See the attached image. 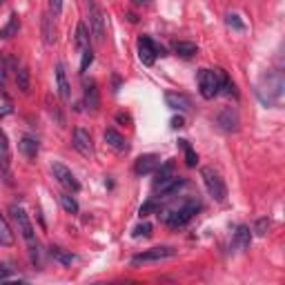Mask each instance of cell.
I'll list each match as a JSON object with an SVG mask.
<instances>
[{"instance_id": "cell-15", "label": "cell", "mask_w": 285, "mask_h": 285, "mask_svg": "<svg viewBox=\"0 0 285 285\" xmlns=\"http://www.w3.org/2000/svg\"><path fill=\"white\" fill-rule=\"evenodd\" d=\"M11 65L16 67V85H18V89H20L22 94H29V89H31V74H29V67L22 65L20 60H16V58L11 60Z\"/></svg>"}, {"instance_id": "cell-40", "label": "cell", "mask_w": 285, "mask_h": 285, "mask_svg": "<svg viewBox=\"0 0 285 285\" xmlns=\"http://www.w3.org/2000/svg\"><path fill=\"white\" fill-rule=\"evenodd\" d=\"M11 270H7L4 265H0V281H7V279H11Z\"/></svg>"}, {"instance_id": "cell-32", "label": "cell", "mask_w": 285, "mask_h": 285, "mask_svg": "<svg viewBox=\"0 0 285 285\" xmlns=\"http://www.w3.org/2000/svg\"><path fill=\"white\" fill-rule=\"evenodd\" d=\"M51 256L56 258L58 263H62V265H71V263L76 261L74 254H67V252H62V249H58V247H51Z\"/></svg>"}, {"instance_id": "cell-22", "label": "cell", "mask_w": 285, "mask_h": 285, "mask_svg": "<svg viewBox=\"0 0 285 285\" xmlns=\"http://www.w3.org/2000/svg\"><path fill=\"white\" fill-rule=\"evenodd\" d=\"M18 29H20V16H18L16 11L9 16V20H7V25L0 29V38L2 40H9V38H13V36H18Z\"/></svg>"}, {"instance_id": "cell-9", "label": "cell", "mask_w": 285, "mask_h": 285, "mask_svg": "<svg viewBox=\"0 0 285 285\" xmlns=\"http://www.w3.org/2000/svg\"><path fill=\"white\" fill-rule=\"evenodd\" d=\"M51 172H53V178H58V183H60L62 187H67V190H71L76 194V191H80V183L78 178L74 176V172H71L67 165L62 163H53L51 165Z\"/></svg>"}, {"instance_id": "cell-30", "label": "cell", "mask_w": 285, "mask_h": 285, "mask_svg": "<svg viewBox=\"0 0 285 285\" xmlns=\"http://www.w3.org/2000/svg\"><path fill=\"white\" fill-rule=\"evenodd\" d=\"M47 111H49V116H51V118H56V123L60 125H65V116H62V111H60V107H58V102L53 100L51 102V96H47Z\"/></svg>"}, {"instance_id": "cell-24", "label": "cell", "mask_w": 285, "mask_h": 285, "mask_svg": "<svg viewBox=\"0 0 285 285\" xmlns=\"http://www.w3.org/2000/svg\"><path fill=\"white\" fill-rule=\"evenodd\" d=\"M92 34H89L87 25L85 22H78V27H76V47L80 49V51H85V49L92 47Z\"/></svg>"}, {"instance_id": "cell-16", "label": "cell", "mask_w": 285, "mask_h": 285, "mask_svg": "<svg viewBox=\"0 0 285 285\" xmlns=\"http://www.w3.org/2000/svg\"><path fill=\"white\" fill-rule=\"evenodd\" d=\"M56 85H58V94L65 102L71 100V87H69V80H67V71H65V65L58 62L56 65Z\"/></svg>"}, {"instance_id": "cell-23", "label": "cell", "mask_w": 285, "mask_h": 285, "mask_svg": "<svg viewBox=\"0 0 285 285\" xmlns=\"http://www.w3.org/2000/svg\"><path fill=\"white\" fill-rule=\"evenodd\" d=\"M249 243H252V230L247 225H238L234 232V245L238 249H247Z\"/></svg>"}, {"instance_id": "cell-13", "label": "cell", "mask_w": 285, "mask_h": 285, "mask_svg": "<svg viewBox=\"0 0 285 285\" xmlns=\"http://www.w3.org/2000/svg\"><path fill=\"white\" fill-rule=\"evenodd\" d=\"M160 160L156 154H142L136 158V163H134V174L136 176H147V174H154L156 169H158Z\"/></svg>"}, {"instance_id": "cell-11", "label": "cell", "mask_w": 285, "mask_h": 285, "mask_svg": "<svg viewBox=\"0 0 285 285\" xmlns=\"http://www.w3.org/2000/svg\"><path fill=\"white\" fill-rule=\"evenodd\" d=\"M71 145L78 154L83 156H92L94 154V145H92V136H89L87 129L83 127H76L74 129V136H71Z\"/></svg>"}, {"instance_id": "cell-44", "label": "cell", "mask_w": 285, "mask_h": 285, "mask_svg": "<svg viewBox=\"0 0 285 285\" xmlns=\"http://www.w3.org/2000/svg\"><path fill=\"white\" fill-rule=\"evenodd\" d=\"M2 2H4V0H0V4H2Z\"/></svg>"}, {"instance_id": "cell-26", "label": "cell", "mask_w": 285, "mask_h": 285, "mask_svg": "<svg viewBox=\"0 0 285 285\" xmlns=\"http://www.w3.org/2000/svg\"><path fill=\"white\" fill-rule=\"evenodd\" d=\"M0 245H4V247L13 245V232H11V227H9V223L4 221L2 214H0Z\"/></svg>"}, {"instance_id": "cell-2", "label": "cell", "mask_w": 285, "mask_h": 285, "mask_svg": "<svg viewBox=\"0 0 285 285\" xmlns=\"http://www.w3.org/2000/svg\"><path fill=\"white\" fill-rule=\"evenodd\" d=\"M9 212L13 214V218H16V223H18V232H20V236L25 238V243H27L31 263L38 265V240H36V230H34V225H31L29 214H27L22 207H18V205H11Z\"/></svg>"}, {"instance_id": "cell-33", "label": "cell", "mask_w": 285, "mask_h": 285, "mask_svg": "<svg viewBox=\"0 0 285 285\" xmlns=\"http://www.w3.org/2000/svg\"><path fill=\"white\" fill-rule=\"evenodd\" d=\"M7 74H9L7 58H4V53L0 51V89H4V87H7Z\"/></svg>"}, {"instance_id": "cell-37", "label": "cell", "mask_w": 285, "mask_h": 285, "mask_svg": "<svg viewBox=\"0 0 285 285\" xmlns=\"http://www.w3.org/2000/svg\"><path fill=\"white\" fill-rule=\"evenodd\" d=\"M151 212H158V203H156V200H147V203L138 209L141 216H147V214H151Z\"/></svg>"}, {"instance_id": "cell-39", "label": "cell", "mask_w": 285, "mask_h": 285, "mask_svg": "<svg viewBox=\"0 0 285 285\" xmlns=\"http://www.w3.org/2000/svg\"><path fill=\"white\" fill-rule=\"evenodd\" d=\"M49 11L53 16H60L62 13V0H49Z\"/></svg>"}, {"instance_id": "cell-34", "label": "cell", "mask_w": 285, "mask_h": 285, "mask_svg": "<svg viewBox=\"0 0 285 285\" xmlns=\"http://www.w3.org/2000/svg\"><path fill=\"white\" fill-rule=\"evenodd\" d=\"M225 22H227V27H232V29H236V31H243V29H245V22L240 20L236 13H227V16H225Z\"/></svg>"}, {"instance_id": "cell-10", "label": "cell", "mask_w": 285, "mask_h": 285, "mask_svg": "<svg viewBox=\"0 0 285 285\" xmlns=\"http://www.w3.org/2000/svg\"><path fill=\"white\" fill-rule=\"evenodd\" d=\"M216 123L223 132H238V125H240V116L234 107H223L216 116Z\"/></svg>"}, {"instance_id": "cell-41", "label": "cell", "mask_w": 285, "mask_h": 285, "mask_svg": "<svg viewBox=\"0 0 285 285\" xmlns=\"http://www.w3.org/2000/svg\"><path fill=\"white\" fill-rule=\"evenodd\" d=\"M116 120H118V123H132L129 114H123V111H118V114H116Z\"/></svg>"}, {"instance_id": "cell-4", "label": "cell", "mask_w": 285, "mask_h": 285, "mask_svg": "<svg viewBox=\"0 0 285 285\" xmlns=\"http://www.w3.org/2000/svg\"><path fill=\"white\" fill-rule=\"evenodd\" d=\"M200 178H203V183H205V187H207L209 196H212L216 203H225L227 187H225V181L221 178V174H218L214 167H203V169H200Z\"/></svg>"}, {"instance_id": "cell-7", "label": "cell", "mask_w": 285, "mask_h": 285, "mask_svg": "<svg viewBox=\"0 0 285 285\" xmlns=\"http://www.w3.org/2000/svg\"><path fill=\"white\" fill-rule=\"evenodd\" d=\"M178 249L169 247V245H163V247H151V249H145V252L136 254L132 256V263L134 265H141V263H151V261H163V258H172L176 256Z\"/></svg>"}, {"instance_id": "cell-17", "label": "cell", "mask_w": 285, "mask_h": 285, "mask_svg": "<svg viewBox=\"0 0 285 285\" xmlns=\"http://www.w3.org/2000/svg\"><path fill=\"white\" fill-rule=\"evenodd\" d=\"M185 178L183 176H176V174H174L172 178H167V181H163L160 183V185H156L154 190L158 191L160 196H172V194H176L178 190H181V187H185Z\"/></svg>"}, {"instance_id": "cell-20", "label": "cell", "mask_w": 285, "mask_h": 285, "mask_svg": "<svg viewBox=\"0 0 285 285\" xmlns=\"http://www.w3.org/2000/svg\"><path fill=\"white\" fill-rule=\"evenodd\" d=\"M165 102H167V107L178 109V111H187V109H190V98H187L185 94L167 92V94H165Z\"/></svg>"}, {"instance_id": "cell-35", "label": "cell", "mask_w": 285, "mask_h": 285, "mask_svg": "<svg viewBox=\"0 0 285 285\" xmlns=\"http://www.w3.org/2000/svg\"><path fill=\"white\" fill-rule=\"evenodd\" d=\"M132 236L134 238H141V236H151V225L149 223H141V225H136L134 227V232H132Z\"/></svg>"}, {"instance_id": "cell-12", "label": "cell", "mask_w": 285, "mask_h": 285, "mask_svg": "<svg viewBox=\"0 0 285 285\" xmlns=\"http://www.w3.org/2000/svg\"><path fill=\"white\" fill-rule=\"evenodd\" d=\"M85 85V92H83V98H85V107H87L92 114H96L98 107H100V96H98V85L94 78H85L83 80Z\"/></svg>"}, {"instance_id": "cell-21", "label": "cell", "mask_w": 285, "mask_h": 285, "mask_svg": "<svg viewBox=\"0 0 285 285\" xmlns=\"http://www.w3.org/2000/svg\"><path fill=\"white\" fill-rule=\"evenodd\" d=\"M105 141H107V145L114 147L116 151H127L129 149L125 136H123V134H118L116 129H107V132H105Z\"/></svg>"}, {"instance_id": "cell-29", "label": "cell", "mask_w": 285, "mask_h": 285, "mask_svg": "<svg viewBox=\"0 0 285 285\" xmlns=\"http://www.w3.org/2000/svg\"><path fill=\"white\" fill-rule=\"evenodd\" d=\"M174 176V163L169 160V163H165L163 167L158 165V169H156V181H154V187L156 185H160L163 181H167V178H172Z\"/></svg>"}, {"instance_id": "cell-3", "label": "cell", "mask_w": 285, "mask_h": 285, "mask_svg": "<svg viewBox=\"0 0 285 285\" xmlns=\"http://www.w3.org/2000/svg\"><path fill=\"white\" fill-rule=\"evenodd\" d=\"M200 209V203L198 200H187L183 207H174V209H167V212L160 214L158 216L163 218L165 223H167L169 227H183L185 223H190L191 218H194V214Z\"/></svg>"}, {"instance_id": "cell-43", "label": "cell", "mask_w": 285, "mask_h": 285, "mask_svg": "<svg viewBox=\"0 0 285 285\" xmlns=\"http://www.w3.org/2000/svg\"><path fill=\"white\" fill-rule=\"evenodd\" d=\"M132 4H134V7H147L149 0H132Z\"/></svg>"}, {"instance_id": "cell-19", "label": "cell", "mask_w": 285, "mask_h": 285, "mask_svg": "<svg viewBox=\"0 0 285 285\" xmlns=\"http://www.w3.org/2000/svg\"><path fill=\"white\" fill-rule=\"evenodd\" d=\"M40 29H43L45 45H49V47H51V45L56 43V25H53L51 13H45V16H43V20H40Z\"/></svg>"}, {"instance_id": "cell-38", "label": "cell", "mask_w": 285, "mask_h": 285, "mask_svg": "<svg viewBox=\"0 0 285 285\" xmlns=\"http://www.w3.org/2000/svg\"><path fill=\"white\" fill-rule=\"evenodd\" d=\"M267 227H270V221H267V218H258L256 225H254V232H256L258 236H265L267 234Z\"/></svg>"}, {"instance_id": "cell-42", "label": "cell", "mask_w": 285, "mask_h": 285, "mask_svg": "<svg viewBox=\"0 0 285 285\" xmlns=\"http://www.w3.org/2000/svg\"><path fill=\"white\" fill-rule=\"evenodd\" d=\"M183 125H185V120H183V116H176V118H172V127H174V129L183 127Z\"/></svg>"}, {"instance_id": "cell-8", "label": "cell", "mask_w": 285, "mask_h": 285, "mask_svg": "<svg viewBox=\"0 0 285 285\" xmlns=\"http://www.w3.org/2000/svg\"><path fill=\"white\" fill-rule=\"evenodd\" d=\"M89 34L94 36V40L102 43L105 40V16H102L98 4H89Z\"/></svg>"}, {"instance_id": "cell-31", "label": "cell", "mask_w": 285, "mask_h": 285, "mask_svg": "<svg viewBox=\"0 0 285 285\" xmlns=\"http://www.w3.org/2000/svg\"><path fill=\"white\" fill-rule=\"evenodd\" d=\"M60 205H62V209H65L67 214L78 212V203H76V198L71 194H60Z\"/></svg>"}, {"instance_id": "cell-25", "label": "cell", "mask_w": 285, "mask_h": 285, "mask_svg": "<svg viewBox=\"0 0 285 285\" xmlns=\"http://www.w3.org/2000/svg\"><path fill=\"white\" fill-rule=\"evenodd\" d=\"M172 49L183 58H191L198 53V47H196L194 43H190V40H176V43L172 45Z\"/></svg>"}, {"instance_id": "cell-36", "label": "cell", "mask_w": 285, "mask_h": 285, "mask_svg": "<svg viewBox=\"0 0 285 285\" xmlns=\"http://www.w3.org/2000/svg\"><path fill=\"white\" fill-rule=\"evenodd\" d=\"M94 62V51H92V47L89 49H85L83 51V60H80V74H85V71L89 69V65Z\"/></svg>"}, {"instance_id": "cell-14", "label": "cell", "mask_w": 285, "mask_h": 285, "mask_svg": "<svg viewBox=\"0 0 285 285\" xmlns=\"http://www.w3.org/2000/svg\"><path fill=\"white\" fill-rule=\"evenodd\" d=\"M0 172L7 178L11 172V147H9V138L2 129H0Z\"/></svg>"}, {"instance_id": "cell-27", "label": "cell", "mask_w": 285, "mask_h": 285, "mask_svg": "<svg viewBox=\"0 0 285 285\" xmlns=\"http://www.w3.org/2000/svg\"><path fill=\"white\" fill-rule=\"evenodd\" d=\"M178 147L185 151V165H187V167H196V163H198V154L191 149L190 142H187V141H178Z\"/></svg>"}, {"instance_id": "cell-5", "label": "cell", "mask_w": 285, "mask_h": 285, "mask_svg": "<svg viewBox=\"0 0 285 285\" xmlns=\"http://www.w3.org/2000/svg\"><path fill=\"white\" fill-rule=\"evenodd\" d=\"M198 89L200 96L205 100H212L221 94V83H218V74L212 69H200L198 71Z\"/></svg>"}, {"instance_id": "cell-6", "label": "cell", "mask_w": 285, "mask_h": 285, "mask_svg": "<svg viewBox=\"0 0 285 285\" xmlns=\"http://www.w3.org/2000/svg\"><path fill=\"white\" fill-rule=\"evenodd\" d=\"M156 56H165V49L156 47L149 36H141V38H138V58H141V62L151 67L156 62Z\"/></svg>"}, {"instance_id": "cell-1", "label": "cell", "mask_w": 285, "mask_h": 285, "mask_svg": "<svg viewBox=\"0 0 285 285\" xmlns=\"http://www.w3.org/2000/svg\"><path fill=\"white\" fill-rule=\"evenodd\" d=\"M285 92V80L281 71H267L261 78V83L256 85V96L261 100V105L265 107H276L283 98Z\"/></svg>"}, {"instance_id": "cell-28", "label": "cell", "mask_w": 285, "mask_h": 285, "mask_svg": "<svg viewBox=\"0 0 285 285\" xmlns=\"http://www.w3.org/2000/svg\"><path fill=\"white\" fill-rule=\"evenodd\" d=\"M216 74H218V83H221V92L227 94V96H236V87H234V83L230 80V76H227L223 69H218Z\"/></svg>"}, {"instance_id": "cell-18", "label": "cell", "mask_w": 285, "mask_h": 285, "mask_svg": "<svg viewBox=\"0 0 285 285\" xmlns=\"http://www.w3.org/2000/svg\"><path fill=\"white\" fill-rule=\"evenodd\" d=\"M18 149H20V154L25 156V158L34 160L36 156H38V151H40V145H38V141H36L34 136H22L20 142H18Z\"/></svg>"}]
</instances>
